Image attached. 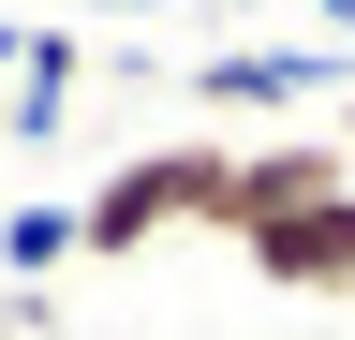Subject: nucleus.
<instances>
[{
	"instance_id": "f257e3e1",
	"label": "nucleus",
	"mask_w": 355,
	"mask_h": 340,
	"mask_svg": "<svg viewBox=\"0 0 355 340\" xmlns=\"http://www.w3.org/2000/svg\"><path fill=\"white\" fill-rule=\"evenodd\" d=\"M222 237H237L282 296H340V281H355V163L311 148V134H296V148H237Z\"/></svg>"
},
{
	"instance_id": "f03ea898",
	"label": "nucleus",
	"mask_w": 355,
	"mask_h": 340,
	"mask_svg": "<svg viewBox=\"0 0 355 340\" xmlns=\"http://www.w3.org/2000/svg\"><path fill=\"white\" fill-rule=\"evenodd\" d=\"M222 178H237V148H133V163H104V193H74V267H133L178 222L222 237Z\"/></svg>"
},
{
	"instance_id": "7ed1b4c3",
	"label": "nucleus",
	"mask_w": 355,
	"mask_h": 340,
	"mask_svg": "<svg viewBox=\"0 0 355 340\" xmlns=\"http://www.w3.org/2000/svg\"><path fill=\"white\" fill-rule=\"evenodd\" d=\"M60 118H74V30H15V104H0V134L44 148Z\"/></svg>"
},
{
	"instance_id": "20e7f679",
	"label": "nucleus",
	"mask_w": 355,
	"mask_h": 340,
	"mask_svg": "<svg viewBox=\"0 0 355 340\" xmlns=\"http://www.w3.org/2000/svg\"><path fill=\"white\" fill-rule=\"evenodd\" d=\"M326 74H340V45H222L207 89L222 104H282V89H326Z\"/></svg>"
},
{
	"instance_id": "39448f33",
	"label": "nucleus",
	"mask_w": 355,
	"mask_h": 340,
	"mask_svg": "<svg viewBox=\"0 0 355 340\" xmlns=\"http://www.w3.org/2000/svg\"><path fill=\"white\" fill-rule=\"evenodd\" d=\"M60 267H74V207L60 193L0 207V296H30V281H60Z\"/></svg>"
},
{
	"instance_id": "423d86ee",
	"label": "nucleus",
	"mask_w": 355,
	"mask_h": 340,
	"mask_svg": "<svg viewBox=\"0 0 355 340\" xmlns=\"http://www.w3.org/2000/svg\"><path fill=\"white\" fill-rule=\"evenodd\" d=\"M311 30H326V45H355V0H311Z\"/></svg>"
},
{
	"instance_id": "0eeeda50",
	"label": "nucleus",
	"mask_w": 355,
	"mask_h": 340,
	"mask_svg": "<svg viewBox=\"0 0 355 340\" xmlns=\"http://www.w3.org/2000/svg\"><path fill=\"white\" fill-rule=\"evenodd\" d=\"M89 15H163V0H89Z\"/></svg>"
},
{
	"instance_id": "6e6552de",
	"label": "nucleus",
	"mask_w": 355,
	"mask_h": 340,
	"mask_svg": "<svg viewBox=\"0 0 355 340\" xmlns=\"http://www.w3.org/2000/svg\"><path fill=\"white\" fill-rule=\"evenodd\" d=\"M0 74H15V15H0Z\"/></svg>"
},
{
	"instance_id": "1a4fd4ad",
	"label": "nucleus",
	"mask_w": 355,
	"mask_h": 340,
	"mask_svg": "<svg viewBox=\"0 0 355 340\" xmlns=\"http://www.w3.org/2000/svg\"><path fill=\"white\" fill-rule=\"evenodd\" d=\"M222 15H266V0H222Z\"/></svg>"
},
{
	"instance_id": "9d476101",
	"label": "nucleus",
	"mask_w": 355,
	"mask_h": 340,
	"mask_svg": "<svg viewBox=\"0 0 355 340\" xmlns=\"http://www.w3.org/2000/svg\"><path fill=\"white\" fill-rule=\"evenodd\" d=\"M340 148H355V104H340Z\"/></svg>"
},
{
	"instance_id": "9b49d317",
	"label": "nucleus",
	"mask_w": 355,
	"mask_h": 340,
	"mask_svg": "<svg viewBox=\"0 0 355 340\" xmlns=\"http://www.w3.org/2000/svg\"><path fill=\"white\" fill-rule=\"evenodd\" d=\"M340 311H355V281H340Z\"/></svg>"
}]
</instances>
